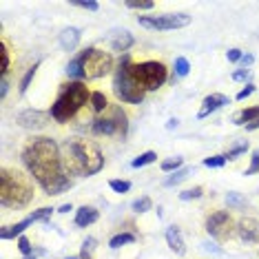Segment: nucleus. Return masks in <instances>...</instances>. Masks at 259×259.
I'll return each instance as SVG.
<instances>
[{
  "label": "nucleus",
  "instance_id": "37",
  "mask_svg": "<svg viewBox=\"0 0 259 259\" xmlns=\"http://www.w3.org/2000/svg\"><path fill=\"white\" fill-rule=\"evenodd\" d=\"M248 151V142H241V144H237L235 149H231L226 153V160H237L239 155H244V153Z\"/></svg>",
  "mask_w": 259,
  "mask_h": 259
},
{
  "label": "nucleus",
  "instance_id": "31",
  "mask_svg": "<svg viewBox=\"0 0 259 259\" xmlns=\"http://www.w3.org/2000/svg\"><path fill=\"white\" fill-rule=\"evenodd\" d=\"M202 195H204V188H202V186H195V188H188V191L180 193V199L188 202V199H199Z\"/></svg>",
  "mask_w": 259,
  "mask_h": 259
},
{
  "label": "nucleus",
  "instance_id": "21",
  "mask_svg": "<svg viewBox=\"0 0 259 259\" xmlns=\"http://www.w3.org/2000/svg\"><path fill=\"white\" fill-rule=\"evenodd\" d=\"M89 104H91V109H93V113H104L111 104H109V100H107V96H104L102 91H93L91 93V100H89Z\"/></svg>",
  "mask_w": 259,
  "mask_h": 259
},
{
  "label": "nucleus",
  "instance_id": "48",
  "mask_svg": "<svg viewBox=\"0 0 259 259\" xmlns=\"http://www.w3.org/2000/svg\"><path fill=\"white\" fill-rule=\"evenodd\" d=\"M25 259H36V257H33V255H29V257H25Z\"/></svg>",
  "mask_w": 259,
  "mask_h": 259
},
{
  "label": "nucleus",
  "instance_id": "24",
  "mask_svg": "<svg viewBox=\"0 0 259 259\" xmlns=\"http://www.w3.org/2000/svg\"><path fill=\"white\" fill-rule=\"evenodd\" d=\"M157 160V153L155 151H146V153H142V155H138L135 160L131 162V166L133 168H142V166H146V164H153Z\"/></svg>",
  "mask_w": 259,
  "mask_h": 259
},
{
  "label": "nucleus",
  "instance_id": "41",
  "mask_svg": "<svg viewBox=\"0 0 259 259\" xmlns=\"http://www.w3.org/2000/svg\"><path fill=\"white\" fill-rule=\"evenodd\" d=\"M248 75H250V69H239V71H235L233 73V80H246V78H248Z\"/></svg>",
  "mask_w": 259,
  "mask_h": 259
},
{
  "label": "nucleus",
  "instance_id": "4",
  "mask_svg": "<svg viewBox=\"0 0 259 259\" xmlns=\"http://www.w3.org/2000/svg\"><path fill=\"white\" fill-rule=\"evenodd\" d=\"M91 100V91L87 89L84 82H67L60 87L56 102L51 104V117L60 124H67L69 120H73L80 113V109Z\"/></svg>",
  "mask_w": 259,
  "mask_h": 259
},
{
  "label": "nucleus",
  "instance_id": "23",
  "mask_svg": "<svg viewBox=\"0 0 259 259\" xmlns=\"http://www.w3.org/2000/svg\"><path fill=\"white\" fill-rule=\"evenodd\" d=\"M7 71H9V47L5 40H0V75L7 78Z\"/></svg>",
  "mask_w": 259,
  "mask_h": 259
},
{
  "label": "nucleus",
  "instance_id": "2",
  "mask_svg": "<svg viewBox=\"0 0 259 259\" xmlns=\"http://www.w3.org/2000/svg\"><path fill=\"white\" fill-rule=\"evenodd\" d=\"M60 153L69 175L89 178V175L100 173L104 166V155L93 140H84V138L67 140L60 146Z\"/></svg>",
  "mask_w": 259,
  "mask_h": 259
},
{
  "label": "nucleus",
  "instance_id": "18",
  "mask_svg": "<svg viewBox=\"0 0 259 259\" xmlns=\"http://www.w3.org/2000/svg\"><path fill=\"white\" fill-rule=\"evenodd\" d=\"M80 38H82L80 29H75V27H69V29H64V31L60 33V47H62L64 51H73L75 47H78Z\"/></svg>",
  "mask_w": 259,
  "mask_h": 259
},
{
  "label": "nucleus",
  "instance_id": "42",
  "mask_svg": "<svg viewBox=\"0 0 259 259\" xmlns=\"http://www.w3.org/2000/svg\"><path fill=\"white\" fill-rule=\"evenodd\" d=\"M241 56H244V54H241V49H231V51H228V60H231V62H239Z\"/></svg>",
  "mask_w": 259,
  "mask_h": 259
},
{
  "label": "nucleus",
  "instance_id": "20",
  "mask_svg": "<svg viewBox=\"0 0 259 259\" xmlns=\"http://www.w3.org/2000/svg\"><path fill=\"white\" fill-rule=\"evenodd\" d=\"M255 120H259V107L241 109V111H237V113L233 115V124H237V126H246V124H250V122H255Z\"/></svg>",
  "mask_w": 259,
  "mask_h": 259
},
{
  "label": "nucleus",
  "instance_id": "25",
  "mask_svg": "<svg viewBox=\"0 0 259 259\" xmlns=\"http://www.w3.org/2000/svg\"><path fill=\"white\" fill-rule=\"evenodd\" d=\"M182 164H184V157H180V155L168 157V160L162 162V170H164V173H170V170H180Z\"/></svg>",
  "mask_w": 259,
  "mask_h": 259
},
{
  "label": "nucleus",
  "instance_id": "35",
  "mask_svg": "<svg viewBox=\"0 0 259 259\" xmlns=\"http://www.w3.org/2000/svg\"><path fill=\"white\" fill-rule=\"evenodd\" d=\"M109 186L113 188L115 193H128L131 191V182H126V180H111Z\"/></svg>",
  "mask_w": 259,
  "mask_h": 259
},
{
  "label": "nucleus",
  "instance_id": "29",
  "mask_svg": "<svg viewBox=\"0 0 259 259\" xmlns=\"http://www.w3.org/2000/svg\"><path fill=\"white\" fill-rule=\"evenodd\" d=\"M51 213H54V208H49V206H45V208H38L33 210L31 215H29V220L31 222H47L51 217Z\"/></svg>",
  "mask_w": 259,
  "mask_h": 259
},
{
  "label": "nucleus",
  "instance_id": "12",
  "mask_svg": "<svg viewBox=\"0 0 259 259\" xmlns=\"http://www.w3.org/2000/svg\"><path fill=\"white\" fill-rule=\"evenodd\" d=\"M237 235L246 244H257L259 241V222L252 217H244L237 222Z\"/></svg>",
  "mask_w": 259,
  "mask_h": 259
},
{
  "label": "nucleus",
  "instance_id": "10",
  "mask_svg": "<svg viewBox=\"0 0 259 259\" xmlns=\"http://www.w3.org/2000/svg\"><path fill=\"white\" fill-rule=\"evenodd\" d=\"M206 231H208L210 237L226 241L237 233V224H235L233 215L228 213V210H215V213H210L208 220H206Z\"/></svg>",
  "mask_w": 259,
  "mask_h": 259
},
{
  "label": "nucleus",
  "instance_id": "47",
  "mask_svg": "<svg viewBox=\"0 0 259 259\" xmlns=\"http://www.w3.org/2000/svg\"><path fill=\"white\" fill-rule=\"evenodd\" d=\"M246 128H248V131H257V128H259V120L250 122V124H246Z\"/></svg>",
  "mask_w": 259,
  "mask_h": 259
},
{
  "label": "nucleus",
  "instance_id": "26",
  "mask_svg": "<svg viewBox=\"0 0 259 259\" xmlns=\"http://www.w3.org/2000/svg\"><path fill=\"white\" fill-rule=\"evenodd\" d=\"M188 173H191V168H188V166H182L180 170H175V173L170 175V178H168L166 182H164V184H166V186H175V184H180L182 180H186V178H188Z\"/></svg>",
  "mask_w": 259,
  "mask_h": 259
},
{
  "label": "nucleus",
  "instance_id": "44",
  "mask_svg": "<svg viewBox=\"0 0 259 259\" xmlns=\"http://www.w3.org/2000/svg\"><path fill=\"white\" fill-rule=\"evenodd\" d=\"M252 60H255V58H252L250 54H246V56H241L239 64H241V67H250V64H252Z\"/></svg>",
  "mask_w": 259,
  "mask_h": 259
},
{
  "label": "nucleus",
  "instance_id": "9",
  "mask_svg": "<svg viewBox=\"0 0 259 259\" xmlns=\"http://www.w3.org/2000/svg\"><path fill=\"white\" fill-rule=\"evenodd\" d=\"M140 27L151 29V31H170V29H182L191 25L188 14H162V16H140Z\"/></svg>",
  "mask_w": 259,
  "mask_h": 259
},
{
  "label": "nucleus",
  "instance_id": "34",
  "mask_svg": "<svg viewBox=\"0 0 259 259\" xmlns=\"http://www.w3.org/2000/svg\"><path fill=\"white\" fill-rule=\"evenodd\" d=\"M188 71H191L188 60L186 58H178V60H175V73H178L180 78H184V75H188Z\"/></svg>",
  "mask_w": 259,
  "mask_h": 259
},
{
  "label": "nucleus",
  "instance_id": "1",
  "mask_svg": "<svg viewBox=\"0 0 259 259\" xmlns=\"http://www.w3.org/2000/svg\"><path fill=\"white\" fill-rule=\"evenodd\" d=\"M22 164L47 195H60L71 188V178L62 162L60 146L54 138H31L22 149Z\"/></svg>",
  "mask_w": 259,
  "mask_h": 259
},
{
  "label": "nucleus",
  "instance_id": "5",
  "mask_svg": "<svg viewBox=\"0 0 259 259\" xmlns=\"http://www.w3.org/2000/svg\"><path fill=\"white\" fill-rule=\"evenodd\" d=\"M131 67H133L131 56L124 54L122 56V60H120V64H117V69H115V75H113V91H115V96H117L120 102L142 104L146 91L138 84V80L133 78Z\"/></svg>",
  "mask_w": 259,
  "mask_h": 259
},
{
  "label": "nucleus",
  "instance_id": "15",
  "mask_svg": "<svg viewBox=\"0 0 259 259\" xmlns=\"http://www.w3.org/2000/svg\"><path fill=\"white\" fill-rule=\"evenodd\" d=\"M67 75L71 78V82L84 80V51H80V54L67 64Z\"/></svg>",
  "mask_w": 259,
  "mask_h": 259
},
{
  "label": "nucleus",
  "instance_id": "7",
  "mask_svg": "<svg viewBox=\"0 0 259 259\" xmlns=\"http://www.w3.org/2000/svg\"><path fill=\"white\" fill-rule=\"evenodd\" d=\"M131 71H133V78L138 80V84L142 87L144 91H157L168 78L166 64H162L157 60H146V62L133 64Z\"/></svg>",
  "mask_w": 259,
  "mask_h": 259
},
{
  "label": "nucleus",
  "instance_id": "38",
  "mask_svg": "<svg viewBox=\"0 0 259 259\" xmlns=\"http://www.w3.org/2000/svg\"><path fill=\"white\" fill-rule=\"evenodd\" d=\"M259 173V149L252 151V155H250V166L246 168V175H255Z\"/></svg>",
  "mask_w": 259,
  "mask_h": 259
},
{
  "label": "nucleus",
  "instance_id": "13",
  "mask_svg": "<svg viewBox=\"0 0 259 259\" xmlns=\"http://www.w3.org/2000/svg\"><path fill=\"white\" fill-rule=\"evenodd\" d=\"M226 104H231L228 96H224V93H210V96H206V98H204L202 109H199L197 117H199V120H204V117H208L210 113H215L217 109L226 107Z\"/></svg>",
  "mask_w": 259,
  "mask_h": 259
},
{
  "label": "nucleus",
  "instance_id": "22",
  "mask_svg": "<svg viewBox=\"0 0 259 259\" xmlns=\"http://www.w3.org/2000/svg\"><path fill=\"white\" fill-rule=\"evenodd\" d=\"M135 235L133 233H120V235H115V237H111L109 241V246L111 248H122V246H126V244H135Z\"/></svg>",
  "mask_w": 259,
  "mask_h": 259
},
{
  "label": "nucleus",
  "instance_id": "14",
  "mask_svg": "<svg viewBox=\"0 0 259 259\" xmlns=\"http://www.w3.org/2000/svg\"><path fill=\"white\" fill-rule=\"evenodd\" d=\"M166 244H168V248L173 250L175 255H184L186 252V244H184V239H182V233H180L178 226H168L166 228Z\"/></svg>",
  "mask_w": 259,
  "mask_h": 259
},
{
  "label": "nucleus",
  "instance_id": "6",
  "mask_svg": "<svg viewBox=\"0 0 259 259\" xmlns=\"http://www.w3.org/2000/svg\"><path fill=\"white\" fill-rule=\"evenodd\" d=\"M126 131H128V117L117 104H111L104 113H100L91 122V133L100 135V138H126Z\"/></svg>",
  "mask_w": 259,
  "mask_h": 259
},
{
  "label": "nucleus",
  "instance_id": "43",
  "mask_svg": "<svg viewBox=\"0 0 259 259\" xmlns=\"http://www.w3.org/2000/svg\"><path fill=\"white\" fill-rule=\"evenodd\" d=\"M226 202H228V204H233V206H239V204H241V197L237 195V193H228Z\"/></svg>",
  "mask_w": 259,
  "mask_h": 259
},
{
  "label": "nucleus",
  "instance_id": "19",
  "mask_svg": "<svg viewBox=\"0 0 259 259\" xmlns=\"http://www.w3.org/2000/svg\"><path fill=\"white\" fill-rule=\"evenodd\" d=\"M133 42H135V38L131 36L128 31H117L113 38H111V49L113 51H128L133 47Z\"/></svg>",
  "mask_w": 259,
  "mask_h": 259
},
{
  "label": "nucleus",
  "instance_id": "17",
  "mask_svg": "<svg viewBox=\"0 0 259 259\" xmlns=\"http://www.w3.org/2000/svg\"><path fill=\"white\" fill-rule=\"evenodd\" d=\"M31 220L29 217H25L22 222L18 224H11V226H3V231H0V239H16V237H22V233L27 231L29 226H31Z\"/></svg>",
  "mask_w": 259,
  "mask_h": 259
},
{
  "label": "nucleus",
  "instance_id": "3",
  "mask_svg": "<svg viewBox=\"0 0 259 259\" xmlns=\"http://www.w3.org/2000/svg\"><path fill=\"white\" fill-rule=\"evenodd\" d=\"M33 199V184L18 168L0 170V204L3 208H22Z\"/></svg>",
  "mask_w": 259,
  "mask_h": 259
},
{
  "label": "nucleus",
  "instance_id": "45",
  "mask_svg": "<svg viewBox=\"0 0 259 259\" xmlns=\"http://www.w3.org/2000/svg\"><path fill=\"white\" fill-rule=\"evenodd\" d=\"M7 89H9V82H7V78H3L0 80V96H7Z\"/></svg>",
  "mask_w": 259,
  "mask_h": 259
},
{
  "label": "nucleus",
  "instance_id": "39",
  "mask_svg": "<svg viewBox=\"0 0 259 259\" xmlns=\"http://www.w3.org/2000/svg\"><path fill=\"white\" fill-rule=\"evenodd\" d=\"M18 248H20V252H22V255H25V257H29V255H31V252H33L31 241H29V239L25 237V235H22V237H18Z\"/></svg>",
  "mask_w": 259,
  "mask_h": 259
},
{
  "label": "nucleus",
  "instance_id": "46",
  "mask_svg": "<svg viewBox=\"0 0 259 259\" xmlns=\"http://www.w3.org/2000/svg\"><path fill=\"white\" fill-rule=\"evenodd\" d=\"M69 210H73V206H71V204H64V206H60V208H58V213H69Z\"/></svg>",
  "mask_w": 259,
  "mask_h": 259
},
{
  "label": "nucleus",
  "instance_id": "40",
  "mask_svg": "<svg viewBox=\"0 0 259 259\" xmlns=\"http://www.w3.org/2000/svg\"><path fill=\"white\" fill-rule=\"evenodd\" d=\"M252 93H255V84H246V89H241L237 93V100H246L248 96H252Z\"/></svg>",
  "mask_w": 259,
  "mask_h": 259
},
{
  "label": "nucleus",
  "instance_id": "36",
  "mask_svg": "<svg viewBox=\"0 0 259 259\" xmlns=\"http://www.w3.org/2000/svg\"><path fill=\"white\" fill-rule=\"evenodd\" d=\"M73 7H80V9H87V11H98L100 9V3L96 0H73Z\"/></svg>",
  "mask_w": 259,
  "mask_h": 259
},
{
  "label": "nucleus",
  "instance_id": "27",
  "mask_svg": "<svg viewBox=\"0 0 259 259\" xmlns=\"http://www.w3.org/2000/svg\"><path fill=\"white\" fill-rule=\"evenodd\" d=\"M38 67H40V62H36V64H33V67H29V69H27L25 78L20 80V93H27L29 84H31V80H33V75H36V71H38Z\"/></svg>",
  "mask_w": 259,
  "mask_h": 259
},
{
  "label": "nucleus",
  "instance_id": "8",
  "mask_svg": "<svg viewBox=\"0 0 259 259\" xmlns=\"http://www.w3.org/2000/svg\"><path fill=\"white\" fill-rule=\"evenodd\" d=\"M115 60L109 51H100L96 47L84 49V80H98L113 71Z\"/></svg>",
  "mask_w": 259,
  "mask_h": 259
},
{
  "label": "nucleus",
  "instance_id": "32",
  "mask_svg": "<svg viewBox=\"0 0 259 259\" xmlns=\"http://www.w3.org/2000/svg\"><path fill=\"white\" fill-rule=\"evenodd\" d=\"M226 162H228L226 155H213V157H206V160H204V166H208V168H222Z\"/></svg>",
  "mask_w": 259,
  "mask_h": 259
},
{
  "label": "nucleus",
  "instance_id": "49",
  "mask_svg": "<svg viewBox=\"0 0 259 259\" xmlns=\"http://www.w3.org/2000/svg\"><path fill=\"white\" fill-rule=\"evenodd\" d=\"M67 259H75V257H67Z\"/></svg>",
  "mask_w": 259,
  "mask_h": 259
},
{
  "label": "nucleus",
  "instance_id": "11",
  "mask_svg": "<svg viewBox=\"0 0 259 259\" xmlns=\"http://www.w3.org/2000/svg\"><path fill=\"white\" fill-rule=\"evenodd\" d=\"M49 117L51 113H45V111H38V109H27L22 113H18L16 122H18V126L29 128V131H40V128H45L49 124Z\"/></svg>",
  "mask_w": 259,
  "mask_h": 259
},
{
  "label": "nucleus",
  "instance_id": "16",
  "mask_svg": "<svg viewBox=\"0 0 259 259\" xmlns=\"http://www.w3.org/2000/svg\"><path fill=\"white\" fill-rule=\"evenodd\" d=\"M98 208H93V206H82V208H78V213H75V226L80 228H87L91 226V224L98 222Z\"/></svg>",
  "mask_w": 259,
  "mask_h": 259
},
{
  "label": "nucleus",
  "instance_id": "30",
  "mask_svg": "<svg viewBox=\"0 0 259 259\" xmlns=\"http://www.w3.org/2000/svg\"><path fill=\"white\" fill-rule=\"evenodd\" d=\"M93 250H96V239L89 237L82 244V252H80V259H93Z\"/></svg>",
  "mask_w": 259,
  "mask_h": 259
},
{
  "label": "nucleus",
  "instance_id": "28",
  "mask_svg": "<svg viewBox=\"0 0 259 259\" xmlns=\"http://www.w3.org/2000/svg\"><path fill=\"white\" fill-rule=\"evenodd\" d=\"M151 208H153V202H151L149 195H142L140 199H135V202H133V210H135V213H146V210H151Z\"/></svg>",
  "mask_w": 259,
  "mask_h": 259
},
{
  "label": "nucleus",
  "instance_id": "33",
  "mask_svg": "<svg viewBox=\"0 0 259 259\" xmlns=\"http://www.w3.org/2000/svg\"><path fill=\"white\" fill-rule=\"evenodd\" d=\"M126 7L128 9H138V11H149V9L155 7V3H153V0H140V3H133V0H128Z\"/></svg>",
  "mask_w": 259,
  "mask_h": 259
}]
</instances>
